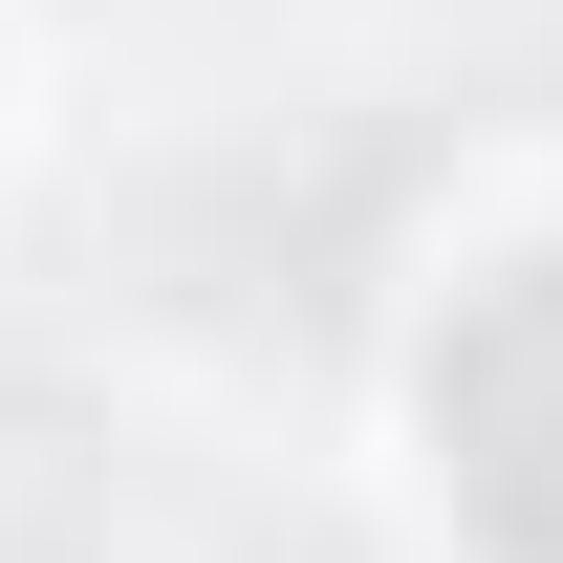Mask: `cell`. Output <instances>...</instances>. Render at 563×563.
Listing matches in <instances>:
<instances>
[{"label": "cell", "mask_w": 563, "mask_h": 563, "mask_svg": "<svg viewBox=\"0 0 563 563\" xmlns=\"http://www.w3.org/2000/svg\"><path fill=\"white\" fill-rule=\"evenodd\" d=\"M433 477L477 498V542L563 563V239L498 261L455 325H433Z\"/></svg>", "instance_id": "obj_1"}]
</instances>
